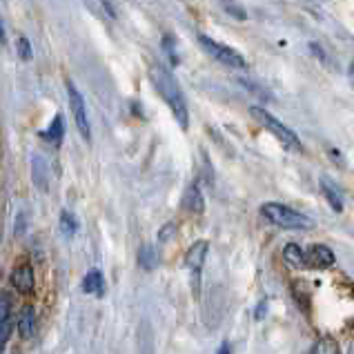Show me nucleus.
<instances>
[{"label": "nucleus", "mask_w": 354, "mask_h": 354, "mask_svg": "<svg viewBox=\"0 0 354 354\" xmlns=\"http://www.w3.org/2000/svg\"><path fill=\"white\" fill-rule=\"evenodd\" d=\"M199 42H201L203 49H205L212 58L218 60V63H223L227 67H234V69H245L247 67V60L241 54H238L236 49L223 45V42H218V40L210 38V36H203V34L199 36Z\"/></svg>", "instance_id": "20e7f679"}, {"label": "nucleus", "mask_w": 354, "mask_h": 354, "mask_svg": "<svg viewBox=\"0 0 354 354\" xmlns=\"http://www.w3.org/2000/svg\"><path fill=\"white\" fill-rule=\"evenodd\" d=\"M83 290L87 292V294L103 296L105 294V279H103V274L99 270L87 272L85 279H83Z\"/></svg>", "instance_id": "ddd939ff"}, {"label": "nucleus", "mask_w": 354, "mask_h": 354, "mask_svg": "<svg viewBox=\"0 0 354 354\" xmlns=\"http://www.w3.org/2000/svg\"><path fill=\"white\" fill-rule=\"evenodd\" d=\"M220 5H223V10L229 16H232V18H236V21H245L247 18V12L238 3H234V0H220Z\"/></svg>", "instance_id": "a211bd4d"}, {"label": "nucleus", "mask_w": 354, "mask_h": 354, "mask_svg": "<svg viewBox=\"0 0 354 354\" xmlns=\"http://www.w3.org/2000/svg\"><path fill=\"white\" fill-rule=\"evenodd\" d=\"M67 96H69V108L74 114V123L85 143H92V125H90V116H87V105L83 94L76 90V85L72 81H67Z\"/></svg>", "instance_id": "39448f33"}, {"label": "nucleus", "mask_w": 354, "mask_h": 354, "mask_svg": "<svg viewBox=\"0 0 354 354\" xmlns=\"http://www.w3.org/2000/svg\"><path fill=\"white\" fill-rule=\"evenodd\" d=\"M16 47H18V56L23 58V60H31V45H29V40L25 38V36H21L18 38V42H16Z\"/></svg>", "instance_id": "aec40b11"}, {"label": "nucleus", "mask_w": 354, "mask_h": 354, "mask_svg": "<svg viewBox=\"0 0 354 354\" xmlns=\"http://www.w3.org/2000/svg\"><path fill=\"white\" fill-rule=\"evenodd\" d=\"M307 354H341V350H339V343H336L332 336H323V339H318L312 345V350Z\"/></svg>", "instance_id": "dca6fc26"}, {"label": "nucleus", "mask_w": 354, "mask_h": 354, "mask_svg": "<svg viewBox=\"0 0 354 354\" xmlns=\"http://www.w3.org/2000/svg\"><path fill=\"white\" fill-rule=\"evenodd\" d=\"M12 316L5 318V321H0V354H3L7 341H10V334H12Z\"/></svg>", "instance_id": "6ab92c4d"}, {"label": "nucleus", "mask_w": 354, "mask_h": 354, "mask_svg": "<svg viewBox=\"0 0 354 354\" xmlns=\"http://www.w3.org/2000/svg\"><path fill=\"white\" fill-rule=\"evenodd\" d=\"M7 36H5V27H3V23H0V42H5Z\"/></svg>", "instance_id": "393cba45"}, {"label": "nucleus", "mask_w": 354, "mask_h": 354, "mask_svg": "<svg viewBox=\"0 0 354 354\" xmlns=\"http://www.w3.org/2000/svg\"><path fill=\"white\" fill-rule=\"evenodd\" d=\"M63 134H65V123H63V116L56 114V118L51 121V125H49V129L45 131V134H42V138H47L49 143H54V145H60Z\"/></svg>", "instance_id": "2eb2a0df"}, {"label": "nucleus", "mask_w": 354, "mask_h": 354, "mask_svg": "<svg viewBox=\"0 0 354 354\" xmlns=\"http://www.w3.org/2000/svg\"><path fill=\"white\" fill-rule=\"evenodd\" d=\"M156 263H158V252L154 250L152 245H143L140 247V252H138V265L143 268L145 272H152L156 268Z\"/></svg>", "instance_id": "4468645a"}, {"label": "nucleus", "mask_w": 354, "mask_h": 354, "mask_svg": "<svg viewBox=\"0 0 354 354\" xmlns=\"http://www.w3.org/2000/svg\"><path fill=\"white\" fill-rule=\"evenodd\" d=\"M34 332H36V312H34L31 305H25L21 309V316H18V334L21 339H31Z\"/></svg>", "instance_id": "9b49d317"}, {"label": "nucleus", "mask_w": 354, "mask_h": 354, "mask_svg": "<svg viewBox=\"0 0 354 354\" xmlns=\"http://www.w3.org/2000/svg\"><path fill=\"white\" fill-rule=\"evenodd\" d=\"M261 214L268 223L277 225L281 229H312L314 227L312 218L301 214L294 207L283 205V203H263Z\"/></svg>", "instance_id": "f03ea898"}, {"label": "nucleus", "mask_w": 354, "mask_h": 354, "mask_svg": "<svg viewBox=\"0 0 354 354\" xmlns=\"http://www.w3.org/2000/svg\"><path fill=\"white\" fill-rule=\"evenodd\" d=\"M163 49L167 51V56H170L172 65L179 63V58H176V49H174V38H172V36H165V38H163Z\"/></svg>", "instance_id": "4be33fe9"}, {"label": "nucleus", "mask_w": 354, "mask_h": 354, "mask_svg": "<svg viewBox=\"0 0 354 354\" xmlns=\"http://www.w3.org/2000/svg\"><path fill=\"white\" fill-rule=\"evenodd\" d=\"M250 112H252V116L259 121L265 129L272 131V134L277 136V140H279L283 147L292 149V152H303V145H301L299 136L286 125V123H281L277 116H274V114H270L268 110H263V108H256V105H254Z\"/></svg>", "instance_id": "7ed1b4c3"}, {"label": "nucleus", "mask_w": 354, "mask_h": 354, "mask_svg": "<svg viewBox=\"0 0 354 354\" xmlns=\"http://www.w3.org/2000/svg\"><path fill=\"white\" fill-rule=\"evenodd\" d=\"M207 241H197L190 250H188V256H185V263H188L190 272L197 277V274H201L203 270V263H205L207 259Z\"/></svg>", "instance_id": "6e6552de"}, {"label": "nucleus", "mask_w": 354, "mask_h": 354, "mask_svg": "<svg viewBox=\"0 0 354 354\" xmlns=\"http://www.w3.org/2000/svg\"><path fill=\"white\" fill-rule=\"evenodd\" d=\"M321 192L334 212H343V192L330 176H321Z\"/></svg>", "instance_id": "9d476101"}, {"label": "nucleus", "mask_w": 354, "mask_h": 354, "mask_svg": "<svg viewBox=\"0 0 354 354\" xmlns=\"http://www.w3.org/2000/svg\"><path fill=\"white\" fill-rule=\"evenodd\" d=\"M172 232H174V225L163 227V229H161V241H163V243H165V241H170V238H172Z\"/></svg>", "instance_id": "5701e85b"}, {"label": "nucleus", "mask_w": 354, "mask_h": 354, "mask_svg": "<svg viewBox=\"0 0 354 354\" xmlns=\"http://www.w3.org/2000/svg\"><path fill=\"white\" fill-rule=\"evenodd\" d=\"M334 261H336L334 252L327 245H323V243H314V245H309L307 250H305V265H309V268H314V270L332 268Z\"/></svg>", "instance_id": "423d86ee"}, {"label": "nucleus", "mask_w": 354, "mask_h": 354, "mask_svg": "<svg viewBox=\"0 0 354 354\" xmlns=\"http://www.w3.org/2000/svg\"><path fill=\"white\" fill-rule=\"evenodd\" d=\"M149 81L156 87V92L161 94V99L170 105V110L174 114V118L179 121V125L183 129L190 127V112H188V103H185V96L181 92L179 81L174 78V74L167 69L165 65L154 63L149 67Z\"/></svg>", "instance_id": "f257e3e1"}, {"label": "nucleus", "mask_w": 354, "mask_h": 354, "mask_svg": "<svg viewBox=\"0 0 354 354\" xmlns=\"http://www.w3.org/2000/svg\"><path fill=\"white\" fill-rule=\"evenodd\" d=\"M12 286L21 292V294H34V288H36V279H34V270L31 265L23 263V265H16L14 272H12Z\"/></svg>", "instance_id": "0eeeda50"}, {"label": "nucleus", "mask_w": 354, "mask_h": 354, "mask_svg": "<svg viewBox=\"0 0 354 354\" xmlns=\"http://www.w3.org/2000/svg\"><path fill=\"white\" fill-rule=\"evenodd\" d=\"M216 354H229V343H227V341L220 343V348H218V352H216Z\"/></svg>", "instance_id": "b1692460"}, {"label": "nucleus", "mask_w": 354, "mask_h": 354, "mask_svg": "<svg viewBox=\"0 0 354 354\" xmlns=\"http://www.w3.org/2000/svg\"><path fill=\"white\" fill-rule=\"evenodd\" d=\"M58 227H60V232H63L65 236H74L76 234V229H78V223H76V218L72 212H67L63 210L60 212V220H58Z\"/></svg>", "instance_id": "f3484780"}, {"label": "nucleus", "mask_w": 354, "mask_h": 354, "mask_svg": "<svg viewBox=\"0 0 354 354\" xmlns=\"http://www.w3.org/2000/svg\"><path fill=\"white\" fill-rule=\"evenodd\" d=\"M183 207H185V212H190L194 216H201L203 212H205V199H203V192L199 185H190V188L185 190Z\"/></svg>", "instance_id": "1a4fd4ad"}, {"label": "nucleus", "mask_w": 354, "mask_h": 354, "mask_svg": "<svg viewBox=\"0 0 354 354\" xmlns=\"http://www.w3.org/2000/svg\"><path fill=\"white\" fill-rule=\"evenodd\" d=\"M283 261H286L292 270H305V250L296 243H288L283 247Z\"/></svg>", "instance_id": "f8f14e48"}, {"label": "nucleus", "mask_w": 354, "mask_h": 354, "mask_svg": "<svg viewBox=\"0 0 354 354\" xmlns=\"http://www.w3.org/2000/svg\"><path fill=\"white\" fill-rule=\"evenodd\" d=\"M10 312H12V299L7 294H0V321L10 318Z\"/></svg>", "instance_id": "412c9836"}]
</instances>
